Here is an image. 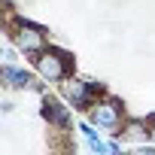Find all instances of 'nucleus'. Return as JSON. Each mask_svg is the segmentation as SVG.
Masks as SVG:
<instances>
[{
	"label": "nucleus",
	"instance_id": "5",
	"mask_svg": "<svg viewBox=\"0 0 155 155\" xmlns=\"http://www.w3.org/2000/svg\"><path fill=\"white\" fill-rule=\"evenodd\" d=\"M70 110H73V107H70L64 97L58 101V97H52V94L43 91V107H40V113H43V119L49 122V128H55V131H61V134L70 131V128H73V113H70Z\"/></svg>",
	"mask_w": 155,
	"mask_h": 155
},
{
	"label": "nucleus",
	"instance_id": "7",
	"mask_svg": "<svg viewBox=\"0 0 155 155\" xmlns=\"http://www.w3.org/2000/svg\"><path fill=\"white\" fill-rule=\"evenodd\" d=\"M122 143H134V146H143L155 137V119H137V116H128L122 131L116 134Z\"/></svg>",
	"mask_w": 155,
	"mask_h": 155
},
{
	"label": "nucleus",
	"instance_id": "2",
	"mask_svg": "<svg viewBox=\"0 0 155 155\" xmlns=\"http://www.w3.org/2000/svg\"><path fill=\"white\" fill-rule=\"evenodd\" d=\"M31 67H34V73L40 76L43 82H64L67 76L73 73V58L64 52V49H58V46H46L40 55H34L31 58Z\"/></svg>",
	"mask_w": 155,
	"mask_h": 155
},
{
	"label": "nucleus",
	"instance_id": "3",
	"mask_svg": "<svg viewBox=\"0 0 155 155\" xmlns=\"http://www.w3.org/2000/svg\"><path fill=\"white\" fill-rule=\"evenodd\" d=\"M85 119L91 122V125H97L101 131H107V134H119L122 131V125H125V104L116 97V94H101L91 107H88V113H85Z\"/></svg>",
	"mask_w": 155,
	"mask_h": 155
},
{
	"label": "nucleus",
	"instance_id": "9",
	"mask_svg": "<svg viewBox=\"0 0 155 155\" xmlns=\"http://www.w3.org/2000/svg\"><path fill=\"white\" fill-rule=\"evenodd\" d=\"M0 58H3V64H15V58H18V46H15V43H6L3 52H0Z\"/></svg>",
	"mask_w": 155,
	"mask_h": 155
},
{
	"label": "nucleus",
	"instance_id": "4",
	"mask_svg": "<svg viewBox=\"0 0 155 155\" xmlns=\"http://www.w3.org/2000/svg\"><path fill=\"white\" fill-rule=\"evenodd\" d=\"M58 91H61V97H64L76 113H88V107L104 94L101 82L85 79V76H76V73H70L64 82H58Z\"/></svg>",
	"mask_w": 155,
	"mask_h": 155
},
{
	"label": "nucleus",
	"instance_id": "10",
	"mask_svg": "<svg viewBox=\"0 0 155 155\" xmlns=\"http://www.w3.org/2000/svg\"><path fill=\"white\" fill-rule=\"evenodd\" d=\"M152 140H155V137H152Z\"/></svg>",
	"mask_w": 155,
	"mask_h": 155
},
{
	"label": "nucleus",
	"instance_id": "1",
	"mask_svg": "<svg viewBox=\"0 0 155 155\" xmlns=\"http://www.w3.org/2000/svg\"><path fill=\"white\" fill-rule=\"evenodd\" d=\"M3 31H6L9 43H15L18 52H21L25 58H34V55H40V52L49 46V34H46V28L34 25V21L25 18V15H12V6H6Z\"/></svg>",
	"mask_w": 155,
	"mask_h": 155
},
{
	"label": "nucleus",
	"instance_id": "8",
	"mask_svg": "<svg viewBox=\"0 0 155 155\" xmlns=\"http://www.w3.org/2000/svg\"><path fill=\"white\" fill-rule=\"evenodd\" d=\"M76 131L82 134V140H85V146H88V149H91L94 155H107V152H110V143H107V140H104V137L97 134V125H91L88 119H85V122H79V125H76Z\"/></svg>",
	"mask_w": 155,
	"mask_h": 155
},
{
	"label": "nucleus",
	"instance_id": "6",
	"mask_svg": "<svg viewBox=\"0 0 155 155\" xmlns=\"http://www.w3.org/2000/svg\"><path fill=\"white\" fill-rule=\"evenodd\" d=\"M0 82H3L6 91H40L43 94L37 76L31 70L18 67V64H3V67H0Z\"/></svg>",
	"mask_w": 155,
	"mask_h": 155
}]
</instances>
